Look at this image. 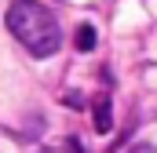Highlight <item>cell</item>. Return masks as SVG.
Returning <instances> with one entry per match:
<instances>
[{"mask_svg":"<svg viewBox=\"0 0 157 153\" xmlns=\"http://www.w3.org/2000/svg\"><path fill=\"white\" fill-rule=\"evenodd\" d=\"M7 29H11V37L18 40L29 55H37V58L55 55L59 44H62V33H59L55 15L44 4H37V0H15L7 7Z\"/></svg>","mask_w":157,"mask_h":153,"instance_id":"6da1fadb","label":"cell"},{"mask_svg":"<svg viewBox=\"0 0 157 153\" xmlns=\"http://www.w3.org/2000/svg\"><path fill=\"white\" fill-rule=\"evenodd\" d=\"M110 124H113L110 120V99H99L95 102V128L99 131H110Z\"/></svg>","mask_w":157,"mask_h":153,"instance_id":"7a4b0ae2","label":"cell"},{"mask_svg":"<svg viewBox=\"0 0 157 153\" xmlns=\"http://www.w3.org/2000/svg\"><path fill=\"white\" fill-rule=\"evenodd\" d=\"M77 47L80 51H91V47H95V29H91V26H80L77 29Z\"/></svg>","mask_w":157,"mask_h":153,"instance_id":"3957f363","label":"cell"},{"mask_svg":"<svg viewBox=\"0 0 157 153\" xmlns=\"http://www.w3.org/2000/svg\"><path fill=\"white\" fill-rule=\"evenodd\" d=\"M40 153H84V150H80V142H77V139H70V146H66V150H55V146H48V150H40Z\"/></svg>","mask_w":157,"mask_h":153,"instance_id":"277c9868","label":"cell"},{"mask_svg":"<svg viewBox=\"0 0 157 153\" xmlns=\"http://www.w3.org/2000/svg\"><path fill=\"white\" fill-rule=\"evenodd\" d=\"M128 153H157V150H154V146H150V142H139V146H132V150H128Z\"/></svg>","mask_w":157,"mask_h":153,"instance_id":"5b68a950","label":"cell"}]
</instances>
